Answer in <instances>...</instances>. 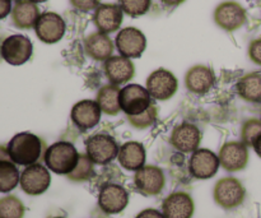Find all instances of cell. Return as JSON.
I'll use <instances>...</instances> for the list:
<instances>
[{
  "mask_svg": "<svg viewBox=\"0 0 261 218\" xmlns=\"http://www.w3.org/2000/svg\"><path fill=\"white\" fill-rule=\"evenodd\" d=\"M9 157L15 165L31 166L38 163L45 156L47 148L45 143L36 134L30 132H22L15 134L7 146Z\"/></svg>",
  "mask_w": 261,
  "mask_h": 218,
  "instance_id": "1",
  "label": "cell"
},
{
  "mask_svg": "<svg viewBox=\"0 0 261 218\" xmlns=\"http://www.w3.org/2000/svg\"><path fill=\"white\" fill-rule=\"evenodd\" d=\"M79 156L81 153L76 151L73 143L60 140L47 147L43 161L46 167L54 174L68 176L75 168Z\"/></svg>",
  "mask_w": 261,
  "mask_h": 218,
  "instance_id": "2",
  "label": "cell"
},
{
  "mask_svg": "<svg viewBox=\"0 0 261 218\" xmlns=\"http://www.w3.org/2000/svg\"><path fill=\"white\" fill-rule=\"evenodd\" d=\"M214 202L226 211L239 208L246 199V189L239 179L227 176L216 183L213 189Z\"/></svg>",
  "mask_w": 261,
  "mask_h": 218,
  "instance_id": "3",
  "label": "cell"
},
{
  "mask_svg": "<svg viewBox=\"0 0 261 218\" xmlns=\"http://www.w3.org/2000/svg\"><path fill=\"white\" fill-rule=\"evenodd\" d=\"M120 147L116 139L110 134L97 133L86 142V153L94 165H107L119 156Z\"/></svg>",
  "mask_w": 261,
  "mask_h": 218,
  "instance_id": "4",
  "label": "cell"
},
{
  "mask_svg": "<svg viewBox=\"0 0 261 218\" xmlns=\"http://www.w3.org/2000/svg\"><path fill=\"white\" fill-rule=\"evenodd\" d=\"M119 101L121 111L126 116H135V115L142 114L153 105L152 97L147 88L135 83L127 84L124 88L120 89Z\"/></svg>",
  "mask_w": 261,
  "mask_h": 218,
  "instance_id": "5",
  "label": "cell"
},
{
  "mask_svg": "<svg viewBox=\"0 0 261 218\" xmlns=\"http://www.w3.org/2000/svg\"><path fill=\"white\" fill-rule=\"evenodd\" d=\"M33 45L24 35H12L5 38L0 45V56L10 65H23L31 59Z\"/></svg>",
  "mask_w": 261,
  "mask_h": 218,
  "instance_id": "6",
  "label": "cell"
},
{
  "mask_svg": "<svg viewBox=\"0 0 261 218\" xmlns=\"http://www.w3.org/2000/svg\"><path fill=\"white\" fill-rule=\"evenodd\" d=\"M145 88L149 92L153 100L167 101V100L172 99L177 92L178 82L172 71L160 68L149 74Z\"/></svg>",
  "mask_w": 261,
  "mask_h": 218,
  "instance_id": "7",
  "label": "cell"
},
{
  "mask_svg": "<svg viewBox=\"0 0 261 218\" xmlns=\"http://www.w3.org/2000/svg\"><path fill=\"white\" fill-rule=\"evenodd\" d=\"M214 22L227 32H234L246 23V9L237 2H223L214 10Z\"/></svg>",
  "mask_w": 261,
  "mask_h": 218,
  "instance_id": "8",
  "label": "cell"
},
{
  "mask_svg": "<svg viewBox=\"0 0 261 218\" xmlns=\"http://www.w3.org/2000/svg\"><path fill=\"white\" fill-rule=\"evenodd\" d=\"M50 171L41 163L27 166L20 174L19 185L28 196H41L50 188Z\"/></svg>",
  "mask_w": 261,
  "mask_h": 218,
  "instance_id": "9",
  "label": "cell"
},
{
  "mask_svg": "<svg viewBox=\"0 0 261 218\" xmlns=\"http://www.w3.org/2000/svg\"><path fill=\"white\" fill-rule=\"evenodd\" d=\"M134 184L143 196H158L165 189V174H163L162 168H160L158 166L145 165L138 171H135Z\"/></svg>",
  "mask_w": 261,
  "mask_h": 218,
  "instance_id": "10",
  "label": "cell"
},
{
  "mask_svg": "<svg viewBox=\"0 0 261 218\" xmlns=\"http://www.w3.org/2000/svg\"><path fill=\"white\" fill-rule=\"evenodd\" d=\"M120 55L127 59H137L143 55L147 47V38L144 33L135 27L122 28L115 40Z\"/></svg>",
  "mask_w": 261,
  "mask_h": 218,
  "instance_id": "11",
  "label": "cell"
},
{
  "mask_svg": "<svg viewBox=\"0 0 261 218\" xmlns=\"http://www.w3.org/2000/svg\"><path fill=\"white\" fill-rule=\"evenodd\" d=\"M218 158L223 170L242 171L249 163V147L242 142H227L219 150Z\"/></svg>",
  "mask_w": 261,
  "mask_h": 218,
  "instance_id": "12",
  "label": "cell"
},
{
  "mask_svg": "<svg viewBox=\"0 0 261 218\" xmlns=\"http://www.w3.org/2000/svg\"><path fill=\"white\" fill-rule=\"evenodd\" d=\"M35 31L40 41H42L43 43L53 45V43L59 42L64 37L65 22L58 13L45 12L38 18L35 26Z\"/></svg>",
  "mask_w": 261,
  "mask_h": 218,
  "instance_id": "13",
  "label": "cell"
},
{
  "mask_svg": "<svg viewBox=\"0 0 261 218\" xmlns=\"http://www.w3.org/2000/svg\"><path fill=\"white\" fill-rule=\"evenodd\" d=\"M201 142V132L191 123H181L173 128L170 143L175 150L182 153H194L199 150Z\"/></svg>",
  "mask_w": 261,
  "mask_h": 218,
  "instance_id": "14",
  "label": "cell"
},
{
  "mask_svg": "<svg viewBox=\"0 0 261 218\" xmlns=\"http://www.w3.org/2000/svg\"><path fill=\"white\" fill-rule=\"evenodd\" d=\"M219 166H221V162H219L218 156L206 148L196 150L189 161V171L193 178L199 179V180H208L213 178L218 171Z\"/></svg>",
  "mask_w": 261,
  "mask_h": 218,
  "instance_id": "15",
  "label": "cell"
},
{
  "mask_svg": "<svg viewBox=\"0 0 261 218\" xmlns=\"http://www.w3.org/2000/svg\"><path fill=\"white\" fill-rule=\"evenodd\" d=\"M129 203V193L119 184H106L98 194V207L107 214H117Z\"/></svg>",
  "mask_w": 261,
  "mask_h": 218,
  "instance_id": "16",
  "label": "cell"
},
{
  "mask_svg": "<svg viewBox=\"0 0 261 218\" xmlns=\"http://www.w3.org/2000/svg\"><path fill=\"white\" fill-rule=\"evenodd\" d=\"M122 19H124V12L119 4H99L98 8L94 10L93 23L98 32L102 33H114L120 30Z\"/></svg>",
  "mask_w": 261,
  "mask_h": 218,
  "instance_id": "17",
  "label": "cell"
},
{
  "mask_svg": "<svg viewBox=\"0 0 261 218\" xmlns=\"http://www.w3.org/2000/svg\"><path fill=\"white\" fill-rule=\"evenodd\" d=\"M101 114L102 111L96 101L82 100L71 107L70 119L78 129L89 130L98 125Z\"/></svg>",
  "mask_w": 261,
  "mask_h": 218,
  "instance_id": "18",
  "label": "cell"
},
{
  "mask_svg": "<svg viewBox=\"0 0 261 218\" xmlns=\"http://www.w3.org/2000/svg\"><path fill=\"white\" fill-rule=\"evenodd\" d=\"M105 74L109 79L110 84L121 86L132 81L135 76V66L130 59L125 56H111L105 61Z\"/></svg>",
  "mask_w": 261,
  "mask_h": 218,
  "instance_id": "19",
  "label": "cell"
},
{
  "mask_svg": "<svg viewBox=\"0 0 261 218\" xmlns=\"http://www.w3.org/2000/svg\"><path fill=\"white\" fill-rule=\"evenodd\" d=\"M195 212V203L190 194L175 191L162 203V213L166 218H191Z\"/></svg>",
  "mask_w": 261,
  "mask_h": 218,
  "instance_id": "20",
  "label": "cell"
},
{
  "mask_svg": "<svg viewBox=\"0 0 261 218\" xmlns=\"http://www.w3.org/2000/svg\"><path fill=\"white\" fill-rule=\"evenodd\" d=\"M216 82L214 71L209 66L194 65L186 71L185 76V86L189 92L194 94H205L212 89Z\"/></svg>",
  "mask_w": 261,
  "mask_h": 218,
  "instance_id": "21",
  "label": "cell"
},
{
  "mask_svg": "<svg viewBox=\"0 0 261 218\" xmlns=\"http://www.w3.org/2000/svg\"><path fill=\"white\" fill-rule=\"evenodd\" d=\"M84 50L93 60L106 61L114 53V41L106 33L93 32L84 40Z\"/></svg>",
  "mask_w": 261,
  "mask_h": 218,
  "instance_id": "22",
  "label": "cell"
},
{
  "mask_svg": "<svg viewBox=\"0 0 261 218\" xmlns=\"http://www.w3.org/2000/svg\"><path fill=\"white\" fill-rule=\"evenodd\" d=\"M40 9L37 4L31 0H18L13 7L10 17L13 25L19 30H31L35 28L38 18H40Z\"/></svg>",
  "mask_w": 261,
  "mask_h": 218,
  "instance_id": "23",
  "label": "cell"
},
{
  "mask_svg": "<svg viewBox=\"0 0 261 218\" xmlns=\"http://www.w3.org/2000/svg\"><path fill=\"white\" fill-rule=\"evenodd\" d=\"M145 148L139 142H126L120 147L117 161L127 171H138L145 166Z\"/></svg>",
  "mask_w": 261,
  "mask_h": 218,
  "instance_id": "24",
  "label": "cell"
},
{
  "mask_svg": "<svg viewBox=\"0 0 261 218\" xmlns=\"http://www.w3.org/2000/svg\"><path fill=\"white\" fill-rule=\"evenodd\" d=\"M237 93L244 101L261 104V74L252 71L241 77L237 82Z\"/></svg>",
  "mask_w": 261,
  "mask_h": 218,
  "instance_id": "25",
  "label": "cell"
},
{
  "mask_svg": "<svg viewBox=\"0 0 261 218\" xmlns=\"http://www.w3.org/2000/svg\"><path fill=\"white\" fill-rule=\"evenodd\" d=\"M120 88L119 86H114V84H106V86L101 87L97 93L96 102L98 104L99 109L103 114L106 115H115L119 114L121 111L120 107Z\"/></svg>",
  "mask_w": 261,
  "mask_h": 218,
  "instance_id": "26",
  "label": "cell"
},
{
  "mask_svg": "<svg viewBox=\"0 0 261 218\" xmlns=\"http://www.w3.org/2000/svg\"><path fill=\"white\" fill-rule=\"evenodd\" d=\"M20 175L12 160L0 161V193H9L19 184Z\"/></svg>",
  "mask_w": 261,
  "mask_h": 218,
  "instance_id": "27",
  "label": "cell"
},
{
  "mask_svg": "<svg viewBox=\"0 0 261 218\" xmlns=\"http://www.w3.org/2000/svg\"><path fill=\"white\" fill-rule=\"evenodd\" d=\"M94 175V163L91 158L87 156V153H81L78 163L75 168L68 175V179L73 183H83L88 181Z\"/></svg>",
  "mask_w": 261,
  "mask_h": 218,
  "instance_id": "28",
  "label": "cell"
},
{
  "mask_svg": "<svg viewBox=\"0 0 261 218\" xmlns=\"http://www.w3.org/2000/svg\"><path fill=\"white\" fill-rule=\"evenodd\" d=\"M24 212V204L17 197L7 196L0 198V218H23Z\"/></svg>",
  "mask_w": 261,
  "mask_h": 218,
  "instance_id": "29",
  "label": "cell"
},
{
  "mask_svg": "<svg viewBox=\"0 0 261 218\" xmlns=\"http://www.w3.org/2000/svg\"><path fill=\"white\" fill-rule=\"evenodd\" d=\"M158 116V110L155 107V105L153 104L152 106L149 107L148 110H145L144 112L139 115H135V116H126L127 117V122L132 127H134L135 129H139V130H144L148 129V128L152 127L153 124L155 123Z\"/></svg>",
  "mask_w": 261,
  "mask_h": 218,
  "instance_id": "30",
  "label": "cell"
},
{
  "mask_svg": "<svg viewBox=\"0 0 261 218\" xmlns=\"http://www.w3.org/2000/svg\"><path fill=\"white\" fill-rule=\"evenodd\" d=\"M261 135V120L249 119L242 124L241 128V142L247 147H254L255 142Z\"/></svg>",
  "mask_w": 261,
  "mask_h": 218,
  "instance_id": "31",
  "label": "cell"
},
{
  "mask_svg": "<svg viewBox=\"0 0 261 218\" xmlns=\"http://www.w3.org/2000/svg\"><path fill=\"white\" fill-rule=\"evenodd\" d=\"M122 12L130 17H142L150 9L152 0H119Z\"/></svg>",
  "mask_w": 261,
  "mask_h": 218,
  "instance_id": "32",
  "label": "cell"
},
{
  "mask_svg": "<svg viewBox=\"0 0 261 218\" xmlns=\"http://www.w3.org/2000/svg\"><path fill=\"white\" fill-rule=\"evenodd\" d=\"M70 4L79 12H91L96 10L101 4V0H70Z\"/></svg>",
  "mask_w": 261,
  "mask_h": 218,
  "instance_id": "33",
  "label": "cell"
},
{
  "mask_svg": "<svg viewBox=\"0 0 261 218\" xmlns=\"http://www.w3.org/2000/svg\"><path fill=\"white\" fill-rule=\"evenodd\" d=\"M249 58L252 63L261 66V37L255 38L250 42Z\"/></svg>",
  "mask_w": 261,
  "mask_h": 218,
  "instance_id": "34",
  "label": "cell"
},
{
  "mask_svg": "<svg viewBox=\"0 0 261 218\" xmlns=\"http://www.w3.org/2000/svg\"><path fill=\"white\" fill-rule=\"evenodd\" d=\"M135 218H166L163 216V213L158 209L154 208H147L144 211H142L140 213H138V216Z\"/></svg>",
  "mask_w": 261,
  "mask_h": 218,
  "instance_id": "35",
  "label": "cell"
},
{
  "mask_svg": "<svg viewBox=\"0 0 261 218\" xmlns=\"http://www.w3.org/2000/svg\"><path fill=\"white\" fill-rule=\"evenodd\" d=\"M12 0H0V19L8 17L12 13Z\"/></svg>",
  "mask_w": 261,
  "mask_h": 218,
  "instance_id": "36",
  "label": "cell"
},
{
  "mask_svg": "<svg viewBox=\"0 0 261 218\" xmlns=\"http://www.w3.org/2000/svg\"><path fill=\"white\" fill-rule=\"evenodd\" d=\"M184 2H185V0H161V3L165 4L166 7H178V5L182 4Z\"/></svg>",
  "mask_w": 261,
  "mask_h": 218,
  "instance_id": "37",
  "label": "cell"
},
{
  "mask_svg": "<svg viewBox=\"0 0 261 218\" xmlns=\"http://www.w3.org/2000/svg\"><path fill=\"white\" fill-rule=\"evenodd\" d=\"M2 160H10L9 153H8V148L4 146H0V161Z\"/></svg>",
  "mask_w": 261,
  "mask_h": 218,
  "instance_id": "38",
  "label": "cell"
},
{
  "mask_svg": "<svg viewBox=\"0 0 261 218\" xmlns=\"http://www.w3.org/2000/svg\"><path fill=\"white\" fill-rule=\"evenodd\" d=\"M252 148H254L255 153H256V155L261 158V135H260L259 138H257V140H256V142H255L254 147H252Z\"/></svg>",
  "mask_w": 261,
  "mask_h": 218,
  "instance_id": "39",
  "label": "cell"
},
{
  "mask_svg": "<svg viewBox=\"0 0 261 218\" xmlns=\"http://www.w3.org/2000/svg\"><path fill=\"white\" fill-rule=\"evenodd\" d=\"M31 2H33L37 4V3H45V2H47V0H31Z\"/></svg>",
  "mask_w": 261,
  "mask_h": 218,
  "instance_id": "40",
  "label": "cell"
},
{
  "mask_svg": "<svg viewBox=\"0 0 261 218\" xmlns=\"http://www.w3.org/2000/svg\"><path fill=\"white\" fill-rule=\"evenodd\" d=\"M51 218H64V217H51Z\"/></svg>",
  "mask_w": 261,
  "mask_h": 218,
  "instance_id": "41",
  "label": "cell"
},
{
  "mask_svg": "<svg viewBox=\"0 0 261 218\" xmlns=\"http://www.w3.org/2000/svg\"><path fill=\"white\" fill-rule=\"evenodd\" d=\"M17 2H18V0H17Z\"/></svg>",
  "mask_w": 261,
  "mask_h": 218,
  "instance_id": "42",
  "label": "cell"
}]
</instances>
